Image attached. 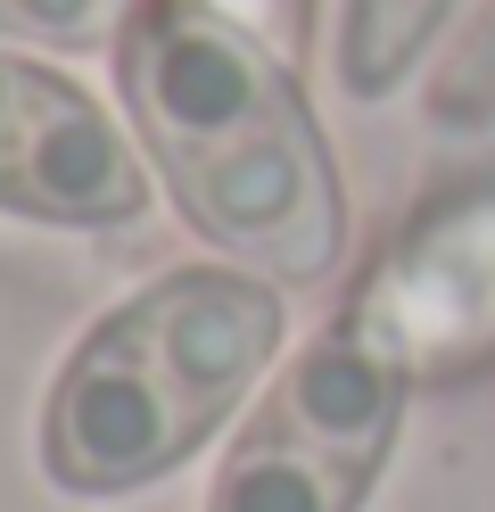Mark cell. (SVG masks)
Instances as JSON below:
<instances>
[{"mask_svg":"<svg viewBox=\"0 0 495 512\" xmlns=\"http://www.w3.org/2000/svg\"><path fill=\"white\" fill-rule=\"evenodd\" d=\"M116 67L182 215L207 240L281 281L339 265V174L264 34L198 0H149L124 17Z\"/></svg>","mask_w":495,"mask_h":512,"instance_id":"1","label":"cell"},{"mask_svg":"<svg viewBox=\"0 0 495 512\" xmlns=\"http://www.w3.org/2000/svg\"><path fill=\"white\" fill-rule=\"evenodd\" d=\"M281 347V298L256 273L182 265L99 314L66 356L42 422V463L75 496H124L174 471L256 389Z\"/></svg>","mask_w":495,"mask_h":512,"instance_id":"2","label":"cell"},{"mask_svg":"<svg viewBox=\"0 0 495 512\" xmlns=\"http://www.w3.org/2000/svg\"><path fill=\"white\" fill-rule=\"evenodd\" d=\"M413 364L347 306L231 446L207 512H355L396 438Z\"/></svg>","mask_w":495,"mask_h":512,"instance_id":"3","label":"cell"},{"mask_svg":"<svg viewBox=\"0 0 495 512\" xmlns=\"http://www.w3.org/2000/svg\"><path fill=\"white\" fill-rule=\"evenodd\" d=\"M0 207L42 223H132L149 207V174L116 116L17 50H0Z\"/></svg>","mask_w":495,"mask_h":512,"instance_id":"4","label":"cell"},{"mask_svg":"<svg viewBox=\"0 0 495 512\" xmlns=\"http://www.w3.org/2000/svg\"><path fill=\"white\" fill-rule=\"evenodd\" d=\"M355 306L413 372L487 347L495 339V190L429 215Z\"/></svg>","mask_w":495,"mask_h":512,"instance_id":"5","label":"cell"},{"mask_svg":"<svg viewBox=\"0 0 495 512\" xmlns=\"http://www.w3.org/2000/svg\"><path fill=\"white\" fill-rule=\"evenodd\" d=\"M454 0H347V83L388 91Z\"/></svg>","mask_w":495,"mask_h":512,"instance_id":"6","label":"cell"},{"mask_svg":"<svg viewBox=\"0 0 495 512\" xmlns=\"http://www.w3.org/2000/svg\"><path fill=\"white\" fill-rule=\"evenodd\" d=\"M116 0H0V34H42V42H99Z\"/></svg>","mask_w":495,"mask_h":512,"instance_id":"7","label":"cell"},{"mask_svg":"<svg viewBox=\"0 0 495 512\" xmlns=\"http://www.w3.org/2000/svg\"><path fill=\"white\" fill-rule=\"evenodd\" d=\"M198 9H223V17H240L248 34H264L273 50L297 42V17H306V0H198Z\"/></svg>","mask_w":495,"mask_h":512,"instance_id":"8","label":"cell"}]
</instances>
